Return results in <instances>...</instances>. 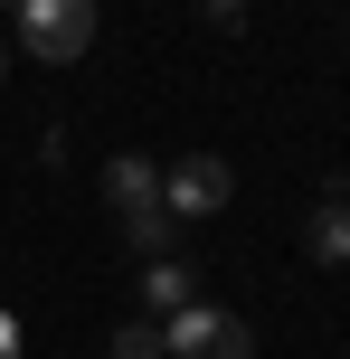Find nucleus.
Segmentation results:
<instances>
[{
    "label": "nucleus",
    "instance_id": "nucleus-2",
    "mask_svg": "<svg viewBox=\"0 0 350 359\" xmlns=\"http://www.w3.org/2000/svg\"><path fill=\"white\" fill-rule=\"evenodd\" d=\"M161 341H170V359H256V331L218 303H180L161 322Z\"/></svg>",
    "mask_w": 350,
    "mask_h": 359
},
{
    "label": "nucleus",
    "instance_id": "nucleus-8",
    "mask_svg": "<svg viewBox=\"0 0 350 359\" xmlns=\"http://www.w3.org/2000/svg\"><path fill=\"white\" fill-rule=\"evenodd\" d=\"M199 10H208V19H246L256 0H199Z\"/></svg>",
    "mask_w": 350,
    "mask_h": 359
},
{
    "label": "nucleus",
    "instance_id": "nucleus-9",
    "mask_svg": "<svg viewBox=\"0 0 350 359\" xmlns=\"http://www.w3.org/2000/svg\"><path fill=\"white\" fill-rule=\"evenodd\" d=\"M0 359H19V322H10V312H0Z\"/></svg>",
    "mask_w": 350,
    "mask_h": 359
},
{
    "label": "nucleus",
    "instance_id": "nucleus-1",
    "mask_svg": "<svg viewBox=\"0 0 350 359\" xmlns=\"http://www.w3.org/2000/svg\"><path fill=\"white\" fill-rule=\"evenodd\" d=\"M19 48L48 67H76L95 48V0H19Z\"/></svg>",
    "mask_w": 350,
    "mask_h": 359
},
{
    "label": "nucleus",
    "instance_id": "nucleus-10",
    "mask_svg": "<svg viewBox=\"0 0 350 359\" xmlns=\"http://www.w3.org/2000/svg\"><path fill=\"white\" fill-rule=\"evenodd\" d=\"M0 76H10V38H0Z\"/></svg>",
    "mask_w": 350,
    "mask_h": 359
},
{
    "label": "nucleus",
    "instance_id": "nucleus-5",
    "mask_svg": "<svg viewBox=\"0 0 350 359\" xmlns=\"http://www.w3.org/2000/svg\"><path fill=\"white\" fill-rule=\"evenodd\" d=\"M142 322H170V312H180V303H199V274H189L180 265V255H152V265H142Z\"/></svg>",
    "mask_w": 350,
    "mask_h": 359
},
{
    "label": "nucleus",
    "instance_id": "nucleus-3",
    "mask_svg": "<svg viewBox=\"0 0 350 359\" xmlns=\"http://www.w3.org/2000/svg\"><path fill=\"white\" fill-rule=\"evenodd\" d=\"M227 198H237V170H227L218 151H189V161L161 170V208L180 217V227H189V217H218Z\"/></svg>",
    "mask_w": 350,
    "mask_h": 359
},
{
    "label": "nucleus",
    "instance_id": "nucleus-6",
    "mask_svg": "<svg viewBox=\"0 0 350 359\" xmlns=\"http://www.w3.org/2000/svg\"><path fill=\"white\" fill-rule=\"evenodd\" d=\"M303 255H313V265H350V198L322 189V208L303 217Z\"/></svg>",
    "mask_w": 350,
    "mask_h": 359
},
{
    "label": "nucleus",
    "instance_id": "nucleus-7",
    "mask_svg": "<svg viewBox=\"0 0 350 359\" xmlns=\"http://www.w3.org/2000/svg\"><path fill=\"white\" fill-rule=\"evenodd\" d=\"M114 359H170L161 322H123V331H114Z\"/></svg>",
    "mask_w": 350,
    "mask_h": 359
},
{
    "label": "nucleus",
    "instance_id": "nucleus-4",
    "mask_svg": "<svg viewBox=\"0 0 350 359\" xmlns=\"http://www.w3.org/2000/svg\"><path fill=\"white\" fill-rule=\"evenodd\" d=\"M105 198H114L123 217L161 208V161H142V151H114V161H105Z\"/></svg>",
    "mask_w": 350,
    "mask_h": 359
}]
</instances>
